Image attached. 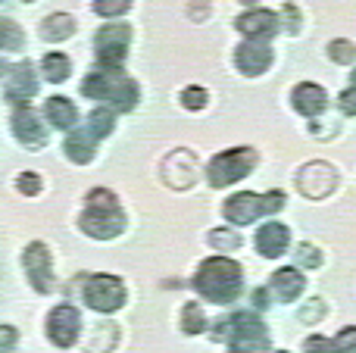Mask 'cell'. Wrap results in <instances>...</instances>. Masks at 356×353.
Instances as JSON below:
<instances>
[{"mask_svg":"<svg viewBox=\"0 0 356 353\" xmlns=\"http://www.w3.org/2000/svg\"><path fill=\"white\" fill-rule=\"evenodd\" d=\"M81 231L94 241H113L125 231V213L119 206L116 194L106 188H94L85 200V213L79 219Z\"/></svg>","mask_w":356,"mask_h":353,"instance_id":"cell-1","label":"cell"},{"mask_svg":"<svg viewBox=\"0 0 356 353\" xmlns=\"http://www.w3.org/2000/svg\"><path fill=\"white\" fill-rule=\"evenodd\" d=\"M194 288L209 304H232L241 294V288H244V275H241L238 263L228 260V256H209L197 269Z\"/></svg>","mask_w":356,"mask_h":353,"instance_id":"cell-2","label":"cell"},{"mask_svg":"<svg viewBox=\"0 0 356 353\" xmlns=\"http://www.w3.org/2000/svg\"><path fill=\"white\" fill-rule=\"evenodd\" d=\"M81 94L100 100L113 113H131L138 106V85L119 69H94L81 81Z\"/></svg>","mask_w":356,"mask_h":353,"instance_id":"cell-3","label":"cell"},{"mask_svg":"<svg viewBox=\"0 0 356 353\" xmlns=\"http://www.w3.org/2000/svg\"><path fill=\"white\" fill-rule=\"evenodd\" d=\"M259 154L253 147H238V150H222L209 160L207 166V179L213 188H228L232 181H241L257 169Z\"/></svg>","mask_w":356,"mask_h":353,"instance_id":"cell-4","label":"cell"},{"mask_svg":"<svg viewBox=\"0 0 356 353\" xmlns=\"http://www.w3.org/2000/svg\"><path fill=\"white\" fill-rule=\"evenodd\" d=\"M282 206H284L282 191H269V194H263V197L250 194V191H241L225 200L222 213H225V219L232 225H250V222H257L259 216H269V213L282 210Z\"/></svg>","mask_w":356,"mask_h":353,"instance_id":"cell-5","label":"cell"},{"mask_svg":"<svg viewBox=\"0 0 356 353\" xmlns=\"http://www.w3.org/2000/svg\"><path fill=\"white\" fill-rule=\"evenodd\" d=\"M228 335L225 344L228 350L238 353H253V350H269V331L253 313H234L232 319H225Z\"/></svg>","mask_w":356,"mask_h":353,"instance_id":"cell-6","label":"cell"},{"mask_svg":"<svg viewBox=\"0 0 356 353\" xmlns=\"http://www.w3.org/2000/svg\"><path fill=\"white\" fill-rule=\"evenodd\" d=\"M81 294H85V304L97 313H116L129 297L122 279H116V275H91L81 285Z\"/></svg>","mask_w":356,"mask_h":353,"instance_id":"cell-7","label":"cell"},{"mask_svg":"<svg viewBox=\"0 0 356 353\" xmlns=\"http://www.w3.org/2000/svg\"><path fill=\"white\" fill-rule=\"evenodd\" d=\"M129 44H131V25H104L94 38V50L104 69H122L125 56H129Z\"/></svg>","mask_w":356,"mask_h":353,"instance_id":"cell-8","label":"cell"},{"mask_svg":"<svg viewBox=\"0 0 356 353\" xmlns=\"http://www.w3.org/2000/svg\"><path fill=\"white\" fill-rule=\"evenodd\" d=\"M200 175V160L194 156V150H172L166 160L160 163V179L166 181L172 191H184L191 188Z\"/></svg>","mask_w":356,"mask_h":353,"instance_id":"cell-9","label":"cell"},{"mask_svg":"<svg viewBox=\"0 0 356 353\" xmlns=\"http://www.w3.org/2000/svg\"><path fill=\"white\" fill-rule=\"evenodd\" d=\"M22 263H25V272H29V281L35 291L41 294H50L56 288V279H54V260H50V250L47 244L41 241H31L22 254Z\"/></svg>","mask_w":356,"mask_h":353,"instance_id":"cell-10","label":"cell"},{"mask_svg":"<svg viewBox=\"0 0 356 353\" xmlns=\"http://www.w3.org/2000/svg\"><path fill=\"white\" fill-rule=\"evenodd\" d=\"M38 91V79L31 63H3V97L10 104H29Z\"/></svg>","mask_w":356,"mask_h":353,"instance_id":"cell-11","label":"cell"},{"mask_svg":"<svg viewBox=\"0 0 356 353\" xmlns=\"http://www.w3.org/2000/svg\"><path fill=\"white\" fill-rule=\"evenodd\" d=\"M334 185H338V172H334V166H328V163H322V160L307 163V166L300 169V175H297V188H300V194L309 200L328 197V194L334 191Z\"/></svg>","mask_w":356,"mask_h":353,"instance_id":"cell-12","label":"cell"},{"mask_svg":"<svg viewBox=\"0 0 356 353\" xmlns=\"http://www.w3.org/2000/svg\"><path fill=\"white\" fill-rule=\"evenodd\" d=\"M79 331H81V316L75 306L60 304L50 310V316H47L50 344H56V347H72V344L79 341Z\"/></svg>","mask_w":356,"mask_h":353,"instance_id":"cell-13","label":"cell"},{"mask_svg":"<svg viewBox=\"0 0 356 353\" xmlns=\"http://www.w3.org/2000/svg\"><path fill=\"white\" fill-rule=\"evenodd\" d=\"M234 66L244 75H263L272 66V47L266 38H247L234 47Z\"/></svg>","mask_w":356,"mask_h":353,"instance_id":"cell-14","label":"cell"},{"mask_svg":"<svg viewBox=\"0 0 356 353\" xmlns=\"http://www.w3.org/2000/svg\"><path fill=\"white\" fill-rule=\"evenodd\" d=\"M13 135H16L19 144H25V147H31V150L47 144V131H44L41 119H38V113L31 110L29 104H19L16 110H13Z\"/></svg>","mask_w":356,"mask_h":353,"instance_id":"cell-15","label":"cell"},{"mask_svg":"<svg viewBox=\"0 0 356 353\" xmlns=\"http://www.w3.org/2000/svg\"><path fill=\"white\" fill-rule=\"evenodd\" d=\"M253 244H257V250L266 260H275V256H282L284 250H288L291 231H288V225H282V222H266V225H259Z\"/></svg>","mask_w":356,"mask_h":353,"instance_id":"cell-16","label":"cell"},{"mask_svg":"<svg viewBox=\"0 0 356 353\" xmlns=\"http://www.w3.org/2000/svg\"><path fill=\"white\" fill-rule=\"evenodd\" d=\"M291 104H294V110L303 113L307 119H316L328 106V94H325V88L313 85V81H300V85L291 91Z\"/></svg>","mask_w":356,"mask_h":353,"instance_id":"cell-17","label":"cell"},{"mask_svg":"<svg viewBox=\"0 0 356 353\" xmlns=\"http://www.w3.org/2000/svg\"><path fill=\"white\" fill-rule=\"evenodd\" d=\"M278 22H282V19L272 10H247L244 16H238L234 25H238V31L244 38H266V41H269L278 31Z\"/></svg>","mask_w":356,"mask_h":353,"instance_id":"cell-18","label":"cell"},{"mask_svg":"<svg viewBox=\"0 0 356 353\" xmlns=\"http://www.w3.org/2000/svg\"><path fill=\"white\" fill-rule=\"evenodd\" d=\"M97 141L100 138L94 135L88 125H81V129H72L69 131V138H66V144H63V150H66V156L72 163H91L94 160V147H97Z\"/></svg>","mask_w":356,"mask_h":353,"instance_id":"cell-19","label":"cell"},{"mask_svg":"<svg viewBox=\"0 0 356 353\" xmlns=\"http://www.w3.org/2000/svg\"><path fill=\"white\" fill-rule=\"evenodd\" d=\"M269 288L278 300H297L303 294V288H307V281H303V275L297 269H278V272H272Z\"/></svg>","mask_w":356,"mask_h":353,"instance_id":"cell-20","label":"cell"},{"mask_svg":"<svg viewBox=\"0 0 356 353\" xmlns=\"http://www.w3.org/2000/svg\"><path fill=\"white\" fill-rule=\"evenodd\" d=\"M44 113H47L50 125H56L60 131H72L75 122H79V110H75V104L69 97H50L44 104Z\"/></svg>","mask_w":356,"mask_h":353,"instance_id":"cell-21","label":"cell"},{"mask_svg":"<svg viewBox=\"0 0 356 353\" xmlns=\"http://www.w3.org/2000/svg\"><path fill=\"white\" fill-rule=\"evenodd\" d=\"M72 35H75V19L69 16V13H50L41 22V38L50 44H60Z\"/></svg>","mask_w":356,"mask_h":353,"instance_id":"cell-22","label":"cell"},{"mask_svg":"<svg viewBox=\"0 0 356 353\" xmlns=\"http://www.w3.org/2000/svg\"><path fill=\"white\" fill-rule=\"evenodd\" d=\"M41 72L47 81H66L69 72H72V63H69L66 54H47L41 60Z\"/></svg>","mask_w":356,"mask_h":353,"instance_id":"cell-23","label":"cell"},{"mask_svg":"<svg viewBox=\"0 0 356 353\" xmlns=\"http://www.w3.org/2000/svg\"><path fill=\"white\" fill-rule=\"evenodd\" d=\"M181 331H188V335H200V331H207V316H203V310H200L197 300H191V304L181 306Z\"/></svg>","mask_w":356,"mask_h":353,"instance_id":"cell-24","label":"cell"},{"mask_svg":"<svg viewBox=\"0 0 356 353\" xmlns=\"http://www.w3.org/2000/svg\"><path fill=\"white\" fill-rule=\"evenodd\" d=\"M88 129H91L97 138L113 135V129H116V119H113L110 106H100V110H94L91 116H88Z\"/></svg>","mask_w":356,"mask_h":353,"instance_id":"cell-25","label":"cell"},{"mask_svg":"<svg viewBox=\"0 0 356 353\" xmlns=\"http://www.w3.org/2000/svg\"><path fill=\"white\" fill-rule=\"evenodd\" d=\"M0 47L3 50H22V31H19V25L6 16H3V22H0Z\"/></svg>","mask_w":356,"mask_h":353,"instance_id":"cell-26","label":"cell"},{"mask_svg":"<svg viewBox=\"0 0 356 353\" xmlns=\"http://www.w3.org/2000/svg\"><path fill=\"white\" fill-rule=\"evenodd\" d=\"M328 56H332L334 63H341V66H350V63H356V44L338 38V41L328 44Z\"/></svg>","mask_w":356,"mask_h":353,"instance_id":"cell-27","label":"cell"},{"mask_svg":"<svg viewBox=\"0 0 356 353\" xmlns=\"http://www.w3.org/2000/svg\"><path fill=\"white\" fill-rule=\"evenodd\" d=\"M131 10V0H94V13L104 19H116Z\"/></svg>","mask_w":356,"mask_h":353,"instance_id":"cell-28","label":"cell"},{"mask_svg":"<svg viewBox=\"0 0 356 353\" xmlns=\"http://www.w3.org/2000/svg\"><path fill=\"white\" fill-rule=\"evenodd\" d=\"M207 100H209V94H207V88H200V85H191L181 91V106H188V110H203Z\"/></svg>","mask_w":356,"mask_h":353,"instance_id":"cell-29","label":"cell"},{"mask_svg":"<svg viewBox=\"0 0 356 353\" xmlns=\"http://www.w3.org/2000/svg\"><path fill=\"white\" fill-rule=\"evenodd\" d=\"M209 244H213L216 250H234L241 244V238H238V231H232V229H216V231H209Z\"/></svg>","mask_w":356,"mask_h":353,"instance_id":"cell-30","label":"cell"},{"mask_svg":"<svg viewBox=\"0 0 356 353\" xmlns=\"http://www.w3.org/2000/svg\"><path fill=\"white\" fill-rule=\"evenodd\" d=\"M16 188L25 197H35V194H41V179H38V172H22L16 179Z\"/></svg>","mask_w":356,"mask_h":353,"instance_id":"cell-31","label":"cell"},{"mask_svg":"<svg viewBox=\"0 0 356 353\" xmlns=\"http://www.w3.org/2000/svg\"><path fill=\"white\" fill-rule=\"evenodd\" d=\"M297 263L307 269H316L322 263V254L313 247V244H300V250H297Z\"/></svg>","mask_w":356,"mask_h":353,"instance_id":"cell-32","label":"cell"},{"mask_svg":"<svg viewBox=\"0 0 356 353\" xmlns=\"http://www.w3.org/2000/svg\"><path fill=\"white\" fill-rule=\"evenodd\" d=\"M282 16H284V28H288L291 31V35H297V31H300V10H297V6H291V3H284L282 6Z\"/></svg>","mask_w":356,"mask_h":353,"instance_id":"cell-33","label":"cell"},{"mask_svg":"<svg viewBox=\"0 0 356 353\" xmlns=\"http://www.w3.org/2000/svg\"><path fill=\"white\" fill-rule=\"evenodd\" d=\"M334 347L338 350H356V329H344L334 338Z\"/></svg>","mask_w":356,"mask_h":353,"instance_id":"cell-34","label":"cell"},{"mask_svg":"<svg viewBox=\"0 0 356 353\" xmlns=\"http://www.w3.org/2000/svg\"><path fill=\"white\" fill-rule=\"evenodd\" d=\"M338 100H341V110H344L347 116H356V88H347Z\"/></svg>","mask_w":356,"mask_h":353,"instance_id":"cell-35","label":"cell"},{"mask_svg":"<svg viewBox=\"0 0 356 353\" xmlns=\"http://www.w3.org/2000/svg\"><path fill=\"white\" fill-rule=\"evenodd\" d=\"M303 347H307V350H338L332 338H319V335H316V338H307V344H303Z\"/></svg>","mask_w":356,"mask_h":353,"instance_id":"cell-36","label":"cell"},{"mask_svg":"<svg viewBox=\"0 0 356 353\" xmlns=\"http://www.w3.org/2000/svg\"><path fill=\"white\" fill-rule=\"evenodd\" d=\"M319 316H322V300H313L309 306H303V310H300L303 322H313V319H319Z\"/></svg>","mask_w":356,"mask_h":353,"instance_id":"cell-37","label":"cell"},{"mask_svg":"<svg viewBox=\"0 0 356 353\" xmlns=\"http://www.w3.org/2000/svg\"><path fill=\"white\" fill-rule=\"evenodd\" d=\"M0 344H3V350L16 347V331H13L10 325H3V331H0Z\"/></svg>","mask_w":356,"mask_h":353,"instance_id":"cell-38","label":"cell"},{"mask_svg":"<svg viewBox=\"0 0 356 353\" xmlns=\"http://www.w3.org/2000/svg\"><path fill=\"white\" fill-rule=\"evenodd\" d=\"M266 304H269V300H266V288H257V291H253V306H259V310H263Z\"/></svg>","mask_w":356,"mask_h":353,"instance_id":"cell-39","label":"cell"},{"mask_svg":"<svg viewBox=\"0 0 356 353\" xmlns=\"http://www.w3.org/2000/svg\"><path fill=\"white\" fill-rule=\"evenodd\" d=\"M191 13H194V19H200V16H203V3H200V0L194 3V10H191Z\"/></svg>","mask_w":356,"mask_h":353,"instance_id":"cell-40","label":"cell"},{"mask_svg":"<svg viewBox=\"0 0 356 353\" xmlns=\"http://www.w3.org/2000/svg\"><path fill=\"white\" fill-rule=\"evenodd\" d=\"M241 3H247V6H253V3H257V0H241Z\"/></svg>","mask_w":356,"mask_h":353,"instance_id":"cell-41","label":"cell"},{"mask_svg":"<svg viewBox=\"0 0 356 353\" xmlns=\"http://www.w3.org/2000/svg\"><path fill=\"white\" fill-rule=\"evenodd\" d=\"M350 88H356V72H353V85H350Z\"/></svg>","mask_w":356,"mask_h":353,"instance_id":"cell-42","label":"cell"}]
</instances>
